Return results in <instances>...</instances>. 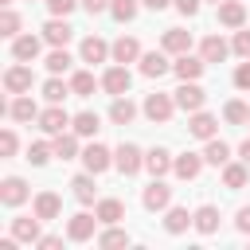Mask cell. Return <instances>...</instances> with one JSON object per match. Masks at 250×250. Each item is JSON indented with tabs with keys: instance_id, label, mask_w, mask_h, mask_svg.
I'll list each match as a JSON object with an SVG mask.
<instances>
[{
	"instance_id": "obj_53",
	"label": "cell",
	"mask_w": 250,
	"mask_h": 250,
	"mask_svg": "<svg viewBox=\"0 0 250 250\" xmlns=\"http://www.w3.org/2000/svg\"><path fill=\"white\" fill-rule=\"evenodd\" d=\"M0 4H4V8H8V4H12V0H0Z\"/></svg>"
},
{
	"instance_id": "obj_27",
	"label": "cell",
	"mask_w": 250,
	"mask_h": 250,
	"mask_svg": "<svg viewBox=\"0 0 250 250\" xmlns=\"http://www.w3.org/2000/svg\"><path fill=\"white\" fill-rule=\"evenodd\" d=\"M137 55H141V43H137L133 35H121V39L113 43V62H121V66H125V62H133Z\"/></svg>"
},
{
	"instance_id": "obj_23",
	"label": "cell",
	"mask_w": 250,
	"mask_h": 250,
	"mask_svg": "<svg viewBox=\"0 0 250 250\" xmlns=\"http://www.w3.org/2000/svg\"><path fill=\"white\" fill-rule=\"evenodd\" d=\"M246 176H250V164L242 160V164H223V184L230 188V191H238V188H246Z\"/></svg>"
},
{
	"instance_id": "obj_17",
	"label": "cell",
	"mask_w": 250,
	"mask_h": 250,
	"mask_svg": "<svg viewBox=\"0 0 250 250\" xmlns=\"http://www.w3.org/2000/svg\"><path fill=\"white\" fill-rule=\"evenodd\" d=\"M203 66H207V59H191V55H180V59L172 62V70L180 74V82H195V78L203 74Z\"/></svg>"
},
{
	"instance_id": "obj_32",
	"label": "cell",
	"mask_w": 250,
	"mask_h": 250,
	"mask_svg": "<svg viewBox=\"0 0 250 250\" xmlns=\"http://www.w3.org/2000/svg\"><path fill=\"white\" fill-rule=\"evenodd\" d=\"M203 160H207V164H215V168H223V164L230 160V148H227V141L211 137V141H207V148H203Z\"/></svg>"
},
{
	"instance_id": "obj_1",
	"label": "cell",
	"mask_w": 250,
	"mask_h": 250,
	"mask_svg": "<svg viewBox=\"0 0 250 250\" xmlns=\"http://www.w3.org/2000/svg\"><path fill=\"white\" fill-rule=\"evenodd\" d=\"M70 125H74V117L62 109V102H51V105L39 113V129H43L47 137H59V133H66Z\"/></svg>"
},
{
	"instance_id": "obj_5",
	"label": "cell",
	"mask_w": 250,
	"mask_h": 250,
	"mask_svg": "<svg viewBox=\"0 0 250 250\" xmlns=\"http://www.w3.org/2000/svg\"><path fill=\"white\" fill-rule=\"evenodd\" d=\"M4 90H8V94H27V90H31V66H23V62L8 66V70H4Z\"/></svg>"
},
{
	"instance_id": "obj_26",
	"label": "cell",
	"mask_w": 250,
	"mask_h": 250,
	"mask_svg": "<svg viewBox=\"0 0 250 250\" xmlns=\"http://www.w3.org/2000/svg\"><path fill=\"white\" fill-rule=\"evenodd\" d=\"M191 223H195V215H188V207H168L164 230H168V234H184V230H188Z\"/></svg>"
},
{
	"instance_id": "obj_34",
	"label": "cell",
	"mask_w": 250,
	"mask_h": 250,
	"mask_svg": "<svg viewBox=\"0 0 250 250\" xmlns=\"http://www.w3.org/2000/svg\"><path fill=\"white\" fill-rule=\"evenodd\" d=\"M78 137H94L98 129H102V121H98V113H90V109H82L78 117H74V125H70Z\"/></svg>"
},
{
	"instance_id": "obj_48",
	"label": "cell",
	"mask_w": 250,
	"mask_h": 250,
	"mask_svg": "<svg viewBox=\"0 0 250 250\" xmlns=\"http://www.w3.org/2000/svg\"><path fill=\"white\" fill-rule=\"evenodd\" d=\"M176 12L180 16H195L199 12V0H176Z\"/></svg>"
},
{
	"instance_id": "obj_29",
	"label": "cell",
	"mask_w": 250,
	"mask_h": 250,
	"mask_svg": "<svg viewBox=\"0 0 250 250\" xmlns=\"http://www.w3.org/2000/svg\"><path fill=\"white\" fill-rule=\"evenodd\" d=\"M141 74H145V78H160V74H168V59H164L160 51L141 55Z\"/></svg>"
},
{
	"instance_id": "obj_42",
	"label": "cell",
	"mask_w": 250,
	"mask_h": 250,
	"mask_svg": "<svg viewBox=\"0 0 250 250\" xmlns=\"http://www.w3.org/2000/svg\"><path fill=\"white\" fill-rule=\"evenodd\" d=\"M129 242V234L125 230H117V227H109V230H102L98 234V246H125Z\"/></svg>"
},
{
	"instance_id": "obj_9",
	"label": "cell",
	"mask_w": 250,
	"mask_h": 250,
	"mask_svg": "<svg viewBox=\"0 0 250 250\" xmlns=\"http://www.w3.org/2000/svg\"><path fill=\"white\" fill-rule=\"evenodd\" d=\"M82 164H86V172H94V176H102L109 164H113V152L105 148V145H90L86 152H82Z\"/></svg>"
},
{
	"instance_id": "obj_15",
	"label": "cell",
	"mask_w": 250,
	"mask_h": 250,
	"mask_svg": "<svg viewBox=\"0 0 250 250\" xmlns=\"http://www.w3.org/2000/svg\"><path fill=\"white\" fill-rule=\"evenodd\" d=\"M39 215H20V219H12V234L20 238V242H39Z\"/></svg>"
},
{
	"instance_id": "obj_24",
	"label": "cell",
	"mask_w": 250,
	"mask_h": 250,
	"mask_svg": "<svg viewBox=\"0 0 250 250\" xmlns=\"http://www.w3.org/2000/svg\"><path fill=\"white\" fill-rule=\"evenodd\" d=\"M59 211H62V199L55 191H39L35 195V215L39 219H59Z\"/></svg>"
},
{
	"instance_id": "obj_43",
	"label": "cell",
	"mask_w": 250,
	"mask_h": 250,
	"mask_svg": "<svg viewBox=\"0 0 250 250\" xmlns=\"http://www.w3.org/2000/svg\"><path fill=\"white\" fill-rule=\"evenodd\" d=\"M230 51H234V55H242V59H250V31H246V27H242V31H234Z\"/></svg>"
},
{
	"instance_id": "obj_2",
	"label": "cell",
	"mask_w": 250,
	"mask_h": 250,
	"mask_svg": "<svg viewBox=\"0 0 250 250\" xmlns=\"http://www.w3.org/2000/svg\"><path fill=\"white\" fill-rule=\"evenodd\" d=\"M141 109H145V117H148V121L164 125V121L172 117V109H176V98H168V94H148Z\"/></svg>"
},
{
	"instance_id": "obj_14",
	"label": "cell",
	"mask_w": 250,
	"mask_h": 250,
	"mask_svg": "<svg viewBox=\"0 0 250 250\" xmlns=\"http://www.w3.org/2000/svg\"><path fill=\"white\" fill-rule=\"evenodd\" d=\"M27 199V184L20 180V176H8L4 184H0V203H8V207H20Z\"/></svg>"
},
{
	"instance_id": "obj_8",
	"label": "cell",
	"mask_w": 250,
	"mask_h": 250,
	"mask_svg": "<svg viewBox=\"0 0 250 250\" xmlns=\"http://www.w3.org/2000/svg\"><path fill=\"white\" fill-rule=\"evenodd\" d=\"M203 102H207V94H203V86H195V82H184V86L176 90V105L188 109V113L203 109Z\"/></svg>"
},
{
	"instance_id": "obj_22",
	"label": "cell",
	"mask_w": 250,
	"mask_h": 250,
	"mask_svg": "<svg viewBox=\"0 0 250 250\" xmlns=\"http://www.w3.org/2000/svg\"><path fill=\"white\" fill-rule=\"evenodd\" d=\"M172 156H168V148H152V152H145V168L152 172V176H168L172 172Z\"/></svg>"
},
{
	"instance_id": "obj_13",
	"label": "cell",
	"mask_w": 250,
	"mask_h": 250,
	"mask_svg": "<svg viewBox=\"0 0 250 250\" xmlns=\"http://www.w3.org/2000/svg\"><path fill=\"white\" fill-rule=\"evenodd\" d=\"M105 55H113V47L102 35H86L82 39V62H105Z\"/></svg>"
},
{
	"instance_id": "obj_46",
	"label": "cell",
	"mask_w": 250,
	"mask_h": 250,
	"mask_svg": "<svg viewBox=\"0 0 250 250\" xmlns=\"http://www.w3.org/2000/svg\"><path fill=\"white\" fill-rule=\"evenodd\" d=\"M234 86H238V90H250V62H242V66L234 70Z\"/></svg>"
},
{
	"instance_id": "obj_35",
	"label": "cell",
	"mask_w": 250,
	"mask_h": 250,
	"mask_svg": "<svg viewBox=\"0 0 250 250\" xmlns=\"http://www.w3.org/2000/svg\"><path fill=\"white\" fill-rule=\"evenodd\" d=\"M70 188H74V199H78V203H94V172L74 176V180H70Z\"/></svg>"
},
{
	"instance_id": "obj_38",
	"label": "cell",
	"mask_w": 250,
	"mask_h": 250,
	"mask_svg": "<svg viewBox=\"0 0 250 250\" xmlns=\"http://www.w3.org/2000/svg\"><path fill=\"white\" fill-rule=\"evenodd\" d=\"M109 12H113V20L129 23V20L137 16V0H109Z\"/></svg>"
},
{
	"instance_id": "obj_40",
	"label": "cell",
	"mask_w": 250,
	"mask_h": 250,
	"mask_svg": "<svg viewBox=\"0 0 250 250\" xmlns=\"http://www.w3.org/2000/svg\"><path fill=\"white\" fill-rule=\"evenodd\" d=\"M51 152H55V145H47V141H35V145L27 148V160H31V164H47V160H51Z\"/></svg>"
},
{
	"instance_id": "obj_44",
	"label": "cell",
	"mask_w": 250,
	"mask_h": 250,
	"mask_svg": "<svg viewBox=\"0 0 250 250\" xmlns=\"http://www.w3.org/2000/svg\"><path fill=\"white\" fill-rule=\"evenodd\" d=\"M12 152H16V133L4 129V133H0V156H12Z\"/></svg>"
},
{
	"instance_id": "obj_25",
	"label": "cell",
	"mask_w": 250,
	"mask_h": 250,
	"mask_svg": "<svg viewBox=\"0 0 250 250\" xmlns=\"http://www.w3.org/2000/svg\"><path fill=\"white\" fill-rule=\"evenodd\" d=\"M94 215H98L105 227H113V223H121V219H125V203H121V199H102V203L94 207Z\"/></svg>"
},
{
	"instance_id": "obj_4",
	"label": "cell",
	"mask_w": 250,
	"mask_h": 250,
	"mask_svg": "<svg viewBox=\"0 0 250 250\" xmlns=\"http://www.w3.org/2000/svg\"><path fill=\"white\" fill-rule=\"evenodd\" d=\"M98 223H102L98 215H86V211H82V215H74V219L66 223V238H70V242H90L94 230H98Z\"/></svg>"
},
{
	"instance_id": "obj_39",
	"label": "cell",
	"mask_w": 250,
	"mask_h": 250,
	"mask_svg": "<svg viewBox=\"0 0 250 250\" xmlns=\"http://www.w3.org/2000/svg\"><path fill=\"white\" fill-rule=\"evenodd\" d=\"M66 66H70V55H66V47H55V51L47 55V70H51V74H62Z\"/></svg>"
},
{
	"instance_id": "obj_45",
	"label": "cell",
	"mask_w": 250,
	"mask_h": 250,
	"mask_svg": "<svg viewBox=\"0 0 250 250\" xmlns=\"http://www.w3.org/2000/svg\"><path fill=\"white\" fill-rule=\"evenodd\" d=\"M74 4H78V0H47L51 16H66V12H74Z\"/></svg>"
},
{
	"instance_id": "obj_21",
	"label": "cell",
	"mask_w": 250,
	"mask_h": 250,
	"mask_svg": "<svg viewBox=\"0 0 250 250\" xmlns=\"http://www.w3.org/2000/svg\"><path fill=\"white\" fill-rule=\"evenodd\" d=\"M8 117H12V121H39V105H35L31 98L20 94V98L8 105Z\"/></svg>"
},
{
	"instance_id": "obj_41",
	"label": "cell",
	"mask_w": 250,
	"mask_h": 250,
	"mask_svg": "<svg viewBox=\"0 0 250 250\" xmlns=\"http://www.w3.org/2000/svg\"><path fill=\"white\" fill-rule=\"evenodd\" d=\"M16 31H20V16H16L12 8H4V16H0V35L16 39Z\"/></svg>"
},
{
	"instance_id": "obj_54",
	"label": "cell",
	"mask_w": 250,
	"mask_h": 250,
	"mask_svg": "<svg viewBox=\"0 0 250 250\" xmlns=\"http://www.w3.org/2000/svg\"><path fill=\"white\" fill-rule=\"evenodd\" d=\"M215 4H219V0H215Z\"/></svg>"
},
{
	"instance_id": "obj_28",
	"label": "cell",
	"mask_w": 250,
	"mask_h": 250,
	"mask_svg": "<svg viewBox=\"0 0 250 250\" xmlns=\"http://www.w3.org/2000/svg\"><path fill=\"white\" fill-rule=\"evenodd\" d=\"M199 55H203L207 62H223V59L230 55V47L223 43V35H207V39H203V47H199Z\"/></svg>"
},
{
	"instance_id": "obj_20",
	"label": "cell",
	"mask_w": 250,
	"mask_h": 250,
	"mask_svg": "<svg viewBox=\"0 0 250 250\" xmlns=\"http://www.w3.org/2000/svg\"><path fill=\"white\" fill-rule=\"evenodd\" d=\"M199 168H203V156H199V152H184V156H176V164H172V172H176L180 180H195Z\"/></svg>"
},
{
	"instance_id": "obj_18",
	"label": "cell",
	"mask_w": 250,
	"mask_h": 250,
	"mask_svg": "<svg viewBox=\"0 0 250 250\" xmlns=\"http://www.w3.org/2000/svg\"><path fill=\"white\" fill-rule=\"evenodd\" d=\"M215 125H219V121H215L211 113L195 109V113H191V121H188V133H191V137H199V141H211V137H215Z\"/></svg>"
},
{
	"instance_id": "obj_12",
	"label": "cell",
	"mask_w": 250,
	"mask_h": 250,
	"mask_svg": "<svg viewBox=\"0 0 250 250\" xmlns=\"http://www.w3.org/2000/svg\"><path fill=\"white\" fill-rule=\"evenodd\" d=\"M160 43H164L168 55H188V51H191V31H184V27H168Z\"/></svg>"
},
{
	"instance_id": "obj_16",
	"label": "cell",
	"mask_w": 250,
	"mask_h": 250,
	"mask_svg": "<svg viewBox=\"0 0 250 250\" xmlns=\"http://www.w3.org/2000/svg\"><path fill=\"white\" fill-rule=\"evenodd\" d=\"M39 47H43V43H39L35 35H16V39H12V59H16V62H31V59L39 55Z\"/></svg>"
},
{
	"instance_id": "obj_36",
	"label": "cell",
	"mask_w": 250,
	"mask_h": 250,
	"mask_svg": "<svg viewBox=\"0 0 250 250\" xmlns=\"http://www.w3.org/2000/svg\"><path fill=\"white\" fill-rule=\"evenodd\" d=\"M66 94H70V82H62L59 74H51V78L43 82V98H47V102H62Z\"/></svg>"
},
{
	"instance_id": "obj_50",
	"label": "cell",
	"mask_w": 250,
	"mask_h": 250,
	"mask_svg": "<svg viewBox=\"0 0 250 250\" xmlns=\"http://www.w3.org/2000/svg\"><path fill=\"white\" fill-rule=\"evenodd\" d=\"M238 230H242V234H250V207H242V211H238Z\"/></svg>"
},
{
	"instance_id": "obj_30",
	"label": "cell",
	"mask_w": 250,
	"mask_h": 250,
	"mask_svg": "<svg viewBox=\"0 0 250 250\" xmlns=\"http://www.w3.org/2000/svg\"><path fill=\"white\" fill-rule=\"evenodd\" d=\"M133 117H137V105H133L125 94H121V98H113V105H109V121H113V125H129Z\"/></svg>"
},
{
	"instance_id": "obj_3",
	"label": "cell",
	"mask_w": 250,
	"mask_h": 250,
	"mask_svg": "<svg viewBox=\"0 0 250 250\" xmlns=\"http://www.w3.org/2000/svg\"><path fill=\"white\" fill-rule=\"evenodd\" d=\"M113 164H117L121 176H137V172L145 168V152H141L137 145H121V148L113 152Z\"/></svg>"
},
{
	"instance_id": "obj_6",
	"label": "cell",
	"mask_w": 250,
	"mask_h": 250,
	"mask_svg": "<svg viewBox=\"0 0 250 250\" xmlns=\"http://www.w3.org/2000/svg\"><path fill=\"white\" fill-rule=\"evenodd\" d=\"M129 82H133V78H129V70H125L121 62H117V66H109V70L102 74V90H105V94H113V98L129 94Z\"/></svg>"
},
{
	"instance_id": "obj_7",
	"label": "cell",
	"mask_w": 250,
	"mask_h": 250,
	"mask_svg": "<svg viewBox=\"0 0 250 250\" xmlns=\"http://www.w3.org/2000/svg\"><path fill=\"white\" fill-rule=\"evenodd\" d=\"M148 211H164L168 203H172V188L168 184H160V176H152V184L145 188V199H141Z\"/></svg>"
},
{
	"instance_id": "obj_10",
	"label": "cell",
	"mask_w": 250,
	"mask_h": 250,
	"mask_svg": "<svg viewBox=\"0 0 250 250\" xmlns=\"http://www.w3.org/2000/svg\"><path fill=\"white\" fill-rule=\"evenodd\" d=\"M219 23L223 27H242L246 23V4L242 0H219Z\"/></svg>"
},
{
	"instance_id": "obj_47",
	"label": "cell",
	"mask_w": 250,
	"mask_h": 250,
	"mask_svg": "<svg viewBox=\"0 0 250 250\" xmlns=\"http://www.w3.org/2000/svg\"><path fill=\"white\" fill-rule=\"evenodd\" d=\"M35 246H39V250H59V246H62V238H59V234H39V242H35Z\"/></svg>"
},
{
	"instance_id": "obj_49",
	"label": "cell",
	"mask_w": 250,
	"mask_h": 250,
	"mask_svg": "<svg viewBox=\"0 0 250 250\" xmlns=\"http://www.w3.org/2000/svg\"><path fill=\"white\" fill-rule=\"evenodd\" d=\"M82 8H86L90 16H98V12H105V8H109V0H82Z\"/></svg>"
},
{
	"instance_id": "obj_33",
	"label": "cell",
	"mask_w": 250,
	"mask_h": 250,
	"mask_svg": "<svg viewBox=\"0 0 250 250\" xmlns=\"http://www.w3.org/2000/svg\"><path fill=\"white\" fill-rule=\"evenodd\" d=\"M55 156L59 160H74L78 156V133H59L55 137Z\"/></svg>"
},
{
	"instance_id": "obj_19",
	"label": "cell",
	"mask_w": 250,
	"mask_h": 250,
	"mask_svg": "<svg viewBox=\"0 0 250 250\" xmlns=\"http://www.w3.org/2000/svg\"><path fill=\"white\" fill-rule=\"evenodd\" d=\"M191 215H195V223H191V227H195L199 234H215V230H219V207L203 203V207H195Z\"/></svg>"
},
{
	"instance_id": "obj_31",
	"label": "cell",
	"mask_w": 250,
	"mask_h": 250,
	"mask_svg": "<svg viewBox=\"0 0 250 250\" xmlns=\"http://www.w3.org/2000/svg\"><path fill=\"white\" fill-rule=\"evenodd\" d=\"M98 90V78L90 74V70H74L70 74V94H78V98H90Z\"/></svg>"
},
{
	"instance_id": "obj_52",
	"label": "cell",
	"mask_w": 250,
	"mask_h": 250,
	"mask_svg": "<svg viewBox=\"0 0 250 250\" xmlns=\"http://www.w3.org/2000/svg\"><path fill=\"white\" fill-rule=\"evenodd\" d=\"M238 156H242V160H246V164H250V137H246V141H242V148H238Z\"/></svg>"
},
{
	"instance_id": "obj_11",
	"label": "cell",
	"mask_w": 250,
	"mask_h": 250,
	"mask_svg": "<svg viewBox=\"0 0 250 250\" xmlns=\"http://www.w3.org/2000/svg\"><path fill=\"white\" fill-rule=\"evenodd\" d=\"M70 35H74V27H70L66 20H59V16H55V20H47V27H43V39H47L51 47H66V43H70Z\"/></svg>"
},
{
	"instance_id": "obj_51",
	"label": "cell",
	"mask_w": 250,
	"mask_h": 250,
	"mask_svg": "<svg viewBox=\"0 0 250 250\" xmlns=\"http://www.w3.org/2000/svg\"><path fill=\"white\" fill-rule=\"evenodd\" d=\"M145 8H152V12H160V8H168V0H141Z\"/></svg>"
},
{
	"instance_id": "obj_37",
	"label": "cell",
	"mask_w": 250,
	"mask_h": 250,
	"mask_svg": "<svg viewBox=\"0 0 250 250\" xmlns=\"http://www.w3.org/2000/svg\"><path fill=\"white\" fill-rule=\"evenodd\" d=\"M223 117H227L230 125H250V105H246V102H227V105H223Z\"/></svg>"
}]
</instances>
